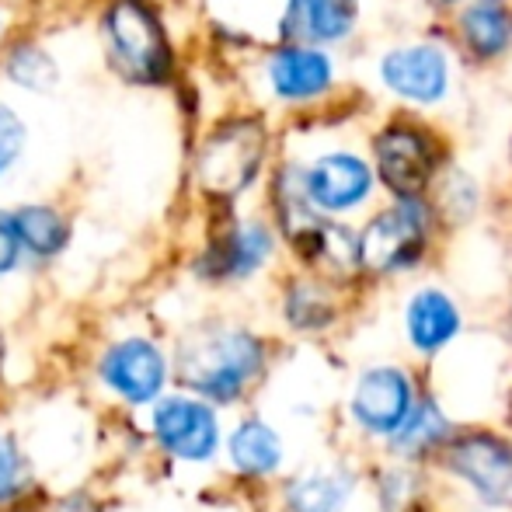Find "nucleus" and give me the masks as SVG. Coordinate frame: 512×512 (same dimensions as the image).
I'll return each mask as SVG.
<instances>
[{
  "mask_svg": "<svg viewBox=\"0 0 512 512\" xmlns=\"http://www.w3.org/2000/svg\"><path fill=\"white\" fill-rule=\"evenodd\" d=\"M370 157L387 196H429L453 161L450 136L418 112H394L370 133Z\"/></svg>",
  "mask_w": 512,
  "mask_h": 512,
  "instance_id": "nucleus-1",
  "label": "nucleus"
},
{
  "mask_svg": "<svg viewBox=\"0 0 512 512\" xmlns=\"http://www.w3.org/2000/svg\"><path fill=\"white\" fill-rule=\"evenodd\" d=\"M439 213L429 196H391L359 227V265L373 276H398L415 269L439 230Z\"/></svg>",
  "mask_w": 512,
  "mask_h": 512,
  "instance_id": "nucleus-2",
  "label": "nucleus"
},
{
  "mask_svg": "<svg viewBox=\"0 0 512 512\" xmlns=\"http://www.w3.org/2000/svg\"><path fill=\"white\" fill-rule=\"evenodd\" d=\"M262 366V345L248 331H196L178 352V370L189 387L213 401H234Z\"/></svg>",
  "mask_w": 512,
  "mask_h": 512,
  "instance_id": "nucleus-3",
  "label": "nucleus"
},
{
  "mask_svg": "<svg viewBox=\"0 0 512 512\" xmlns=\"http://www.w3.org/2000/svg\"><path fill=\"white\" fill-rule=\"evenodd\" d=\"M446 39H411L387 46L377 60V81L411 112H432L453 91V53Z\"/></svg>",
  "mask_w": 512,
  "mask_h": 512,
  "instance_id": "nucleus-4",
  "label": "nucleus"
},
{
  "mask_svg": "<svg viewBox=\"0 0 512 512\" xmlns=\"http://www.w3.org/2000/svg\"><path fill=\"white\" fill-rule=\"evenodd\" d=\"M105 39L112 67L126 81L161 84L171 70L164 25L143 0H112L105 11Z\"/></svg>",
  "mask_w": 512,
  "mask_h": 512,
  "instance_id": "nucleus-5",
  "label": "nucleus"
},
{
  "mask_svg": "<svg viewBox=\"0 0 512 512\" xmlns=\"http://www.w3.org/2000/svg\"><path fill=\"white\" fill-rule=\"evenodd\" d=\"M269 133L258 119H230L206 136L199 150V185L216 199H234L262 175Z\"/></svg>",
  "mask_w": 512,
  "mask_h": 512,
  "instance_id": "nucleus-6",
  "label": "nucleus"
},
{
  "mask_svg": "<svg viewBox=\"0 0 512 512\" xmlns=\"http://www.w3.org/2000/svg\"><path fill=\"white\" fill-rule=\"evenodd\" d=\"M307 203L324 216H349L373 203L380 189L373 157L359 147H331L300 164Z\"/></svg>",
  "mask_w": 512,
  "mask_h": 512,
  "instance_id": "nucleus-7",
  "label": "nucleus"
},
{
  "mask_svg": "<svg viewBox=\"0 0 512 512\" xmlns=\"http://www.w3.org/2000/svg\"><path fill=\"white\" fill-rule=\"evenodd\" d=\"M265 81L283 105H317L338 88L335 53L314 42L283 39L265 60Z\"/></svg>",
  "mask_w": 512,
  "mask_h": 512,
  "instance_id": "nucleus-8",
  "label": "nucleus"
},
{
  "mask_svg": "<svg viewBox=\"0 0 512 512\" xmlns=\"http://www.w3.org/2000/svg\"><path fill=\"white\" fill-rule=\"evenodd\" d=\"M446 21L457 56L474 67H495L512 53V0H467Z\"/></svg>",
  "mask_w": 512,
  "mask_h": 512,
  "instance_id": "nucleus-9",
  "label": "nucleus"
},
{
  "mask_svg": "<svg viewBox=\"0 0 512 512\" xmlns=\"http://www.w3.org/2000/svg\"><path fill=\"white\" fill-rule=\"evenodd\" d=\"M363 0H283L279 35L314 46H342L356 35Z\"/></svg>",
  "mask_w": 512,
  "mask_h": 512,
  "instance_id": "nucleus-10",
  "label": "nucleus"
},
{
  "mask_svg": "<svg viewBox=\"0 0 512 512\" xmlns=\"http://www.w3.org/2000/svg\"><path fill=\"white\" fill-rule=\"evenodd\" d=\"M450 471H457L492 506H512V450L495 436H464L450 450Z\"/></svg>",
  "mask_w": 512,
  "mask_h": 512,
  "instance_id": "nucleus-11",
  "label": "nucleus"
},
{
  "mask_svg": "<svg viewBox=\"0 0 512 512\" xmlns=\"http://www.w3.org/2000/svg\"><path fill=\"white\" fill-rule=\"evenodd\" d=\"M154 432L164 450L182 460H209L220 443V425L216 415L199 401L171 398L154 411Z\"/></svg>",
  "mask_w": 512,
  "mask_h": 512,
  "instance_id": "nucleus-12",
  "label": "nucleus"
},
{
  "mask_svg": "<svg viewBox=\"0 0 512 512\" xmlns=\"http://www.w3.org/2000/svg\"><path fill=\"white\" fill-rule=\"evenodd\" d=\"M352 415L363 425L366 432H377V436H394V432L405 425L411 415V384L401 370L391 366H380L370 370L356 387V398H352Z\"/></svg>",
  "mask_w": 512,
  "mask_h": 512,
  "instance_id": "nucleus-13",
  "label": "nucleus"
},
{
  "mask_svg": "<svg viewBox=\"0 0 512 512\" xmlns=\"http://www.w3.org/2000/svg\"><path fill=\"white\" fill-rule=\"evenodd\" d=\"M102 377L112 391H119L126 401L140 405L150 401L164 387V356L143 338L115 345L102 359Z\"/></svg>",
  "mask_w": 512,
  "mask_h": 512,
  "instance_id": "nucleus-14",
  "label": "nucleus"
},
{
  "mask_svg": "<svg viewBox=\"0 0 512 512\" xmlns=\"http://www.w3.org/2000/svg\"><path fill=\"white\" fill-rule=\"evenodd\" d=\"M405 331L418 352H439L457 338L460 331V307L450 293L436 286H422L405 307Z\"/></svg>",
  "mask_w": 512,
  "mask_h": 512,
  "instance_id": "nucleus-15",
  "label": "nucleus"
},
{
  "mask_svg": "<svg viewBox=\"0 0 512 512\" xmlns=\"http://www.w3.org/2000/svg\"><path fill=\"white\" fill-rule=\"evenodd\" d=\"M272 230L258 220L237 223L230 227L220 241L209 248L206 255V269L213 276H230V279H244L251 272H258L272 255Z\"/></svg>",
  "mask_w": 512,
  "mask_h": 512,
  "instance_id": "nucleus-16",
  "label": "nucleus"
},
{
  "mask_svg": "<svg viewBox=\"0 0 512 512\" xmlns=\"http://www.w3.org/2000/svg\"><path fill=\"white\" fill-rule=\"evenodd\" d=\"M429 199L443 223H467L481 209V185L471 171L450 161L443 175L436 178V185H432Z\"/></svg>",
  "mask_w": 512,
  "mask_h": 512,
  "instance_id": "nucleus-17",
  "label": "nucleus"
},
{
  "mask_svg": "<svg viewBox=\"0 0 512 512\" xmlns=\"http://www.w3.org/2000/svg\"><path fill=\"white\" fill-rule=\"evenodd\" d=\"M230 457H234L237 471L244 474H269L283 460V443L279 436L262 422H244L230 436Z\"/></svg>",
  "mask_w": 512,
  "mask_h": 512,
  "instance_id": "nucleus-18",
  "label": "nucleus"
},
{
  "mask_svg": "<svg viewBox=\"0 0 512 512\" xmlns=\"http://www.w3.org/2000/svg\"><path fill=\"white\" fill-rule=\"evenodd\" d=\"M14 223H18V234H21L25 251H32V255H39V258L56 255V251L67 244V223H63V216L49 206L18 209V213H14Z\"/></svg>",
  "mask_w": 512,
  "mask_h": 512,
  "instance_id": "nucleus-19",
  "label": "nucleus"
},
{
  "mask_svg": "<svg viewBox=\"0 0 512 512\" xmlns=\"http://www.w3.org/2000/svg\"><path fill=\"white\" fill-rule=\"evenodd\" d=\"M349 499V478L342 474H310L290 492L293 512H338Z\"/></svg>",
  "mask_w": 512,
  "mask_h": 512,
  "instance_id": "nucleus-20",
  "label": "nucleus"
},
{
  "mask_svg": "<svg viewBox=\"0 0 512 512\" xmlns=\"http://www.w3.org/2000/svg\"><path fill=\"white\" fill-rule=\"evenodd\" d=\"M446 436V418L436 405H418L411 408V415L405 418L398 432H394L391 446L398 453H422L429 446H436Z\"/></svg>",
  "mask_w": 512,
  "mask_h": 512,
  "instance_id": "nucleus-21",
  "label": "nucleus"
},
{
  "mask_svg": "<svg viewBox=\"0 0 512 512\" xmlns=\"http://www.w3.org/2000/svg\"><path fill=\"white\" fill-rule=\"evenodd\" d=\"M7 74H11V81H18L21 88H32V91H49L56 84L53 56L35 46L14 49L11 60H7Z\"/></svg>",
  "mask_w": 512,
  "mask_h": 512,
  "instance_id": "nucleus-22",
  "label": "nucleus"
},
{
  "mask_svg": "<svg viewBox=\"0 0 512 512\" xmlns=\"http://www.w3.org/2000/svg\"><path fill=\"white\" fill-rule=\"evenodd\" d=\"M286 310H290V321L297 324V328H321V324L331 321L328 297H324V290L314 283L293 286L290 300H286Z\"/></svg>",
  "mask_w": 512,
  "mask_h": 512,
  "instance_id": "nucleus-23",
  "label": "nucleus"
},
{
  "mask_svg": "<svg viewBox=\"0 0 512 512\" xmlns=\"http://www.w3.org/2000/svg\"><path fill=\"white\" fill-rule=\"evenodd\" d=\"M25 488V460H21L14 439L0 436V502L14 499Z\"/></svg>",
  "mask_w": 512,
  "mask_h": 512,
  "instance_id": "nucleus-24",
  "label": "nucleus"
},
{
  "mask_svg": "<svg viewBox=\"0 0 512 512\" xmlns=\"http://www.w3.org/2000/svg\"><path fill=\"white\" fill-rule=\"evenodd\" d=\"M21 143H25V126H21L11 108L0 105V175H4L14 164V157L21 154Z\"/></svg>",
  "mask_w": 512,
  "mask_h": 512,
  "instance_id": "nucleus-25",
  "label": "nucleus"
},
{
  "mask_svg": "<svg viewBox=\"0 0 512 512\" xmlns=\"http://www.w3.org/2000/svg\"><path fill=\"white\" fill-rule=\"evenodd\" d=\"M21 234H18V223H14V213H4L0 209V276L11 272L21 258Z\"/></svg>",
  "mask_w": 512,
  "mask_h": 512,
  "instance_id": "nucleus-26",
  "label": "nucleus"
},
{
  "mask_svg": "<svg viewBox=\"0 0 512 512\" xmlns=\"http://www.w3.org/2000/svg\"><path fill=\"white\" fill-rule=\"evenodd\" d=\"M460 4H467V0H422V7H425V11L439 14V18H450V14L457 11Z\"/></svg>",
  "mask_w": 512,
  "mask_h": 512,
  "instance_id": "nucleus-27",
  "label": "nucleus"
},
{
  "mask_svg": "<svg viewBox=\"0 0 512 512\" xmlns=\"http://www.w3.org/2000/svg\"><path fill=\"white\" fill-rule=\"evenodd\" d=\"M0 356H4V338H0Z\"/></svg>",
  "mask_w": 512,
  "mask_h": 512,
  "instance_id": "nucleus-28",
  "label": "nucleus"
}]
</instances>
